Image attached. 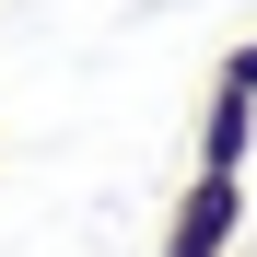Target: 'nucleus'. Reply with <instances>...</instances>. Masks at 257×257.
<instances>
[{"mask_svg":"<svg viewBox=\"0 0 257 257\" xmlns=\"http://www.w3.org/2000/svg\"><path fill=\"white\" fill-rule=\"evenodd\" d=\"M245 176H222V164H199V176L176 187V210H164V257H234L245 245Z\"/></svg>","mask_w":257,"mask_h":257,"instance_id":"f257e3e1","label":"nucleus"},{"mask_svg":"<svg viewBox=\"0 0 257 257\" xmlns=\"http://www.w3.org/2000/svg\"><path fill=\"white\" fill-rule=\"evenodd\" d=\"M245 152H257V105L210 94V117H199V164H222V176H245Z\"/></svg>","mask_w":257,"mask_h":257,"instance_id":"f03ea898","label":"nucleus"},{"mask_svg":"<svg viewBox=\"0 0 257 257\" xmlns=\"http://www.w3.org/2000/svg\"><path fill=\"white\" fill-rule=\"evenodd\" d=\"M210 94H234V105H257V35H245V47H234L222 70H210Z\"/></svg>","mask_w":257,"mask_h":257,"instance_id":"7ed1b4c3","label":"nucleus"}]
</instances>
